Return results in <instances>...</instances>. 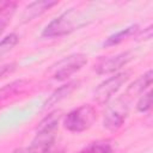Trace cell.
<instances>
[{
  "label": "cell",
  "instance_id": "6da1fadb",
  "mask_svg": "<svg viewBox=\"0 0 153 153\" xmlns=\"http://www.w3.org/2000/svg\"><path fill=\"white\" fill-rule=\"evenodd\" d=\"M96 121V111L91 105H81L68 112L63 120V126L72 133H81L88 129Z\"/></svg>",
  "mask_w": 153,
  "mask_h": 153
},
{
  "label": "cell",
  "instance_id": "7a4b0ae2",
  "mask_svg": "<svg viewBox=\"0 0 153 153\" xmlns=\"http://www.w3.org/2000/svg\"><path fill=\"white\" fill-rule=\"evenodd\" d=\"M78 16L74 10H69L59 17H56L54 20H51L45 29L42 32V36L45 38H53V37H60L63 35H67L72 32L78 25Z\"/></svg>",
  "mask_w": 153,
  "mask_h": 153
},
{
  "label": "cell",
  "instance_id": "3957f363",
  "mask_svg": "<svg viewBox=\"0 0 153 153\" xmlns=\"http://www.w3.org/2000/svg\"><path fill=\"white\" fill-rule=\"evenodd\" d=\"M87 63V56L85 54L78 53L72 54L69 56H66L60 62H57L56 67L54 68V78L56 80H67L71 75H73L75 72L81 69Z\"/></svg>",
  "mask_w": 153,
  "mask_h": 153
},
{
  "label": "cell",
  "instance_id": "277c9868",
  "mask_svg": "<svg viewBox=\"0 0 153 153\" xmlns=\"http://www.w3.org/2000/svg\"><path fill=\"white\" fill-rule=\"evenodd\" d=\"M128 78H129V74L127 72L118 73V74L106 79L102 84H99L98 87L94 90V93H93L94 100L99 104L106 103L112 97V94L116 93L121 88V86L128 80Z\"/></svg>",
  "mask_w": 153,
  "mask_h": 153
},
{
  "label": "cell",
  "instance_id": "5b68a950",
  "mask_svg": "<svg viewBox=\"0 0 153 153\" xmlns=\"http://www.w3.org/2000/svg\"><path fill=\"white\" fill-rule=\"evenodd\" d=\"M128 115V105L123 99H118L114 105H111L104 117V127L111 131L117 130L124 122Z\"/></svg>",
  "mask_w": 153,
  "mask_h": 153
},
{
  "label": "cell",
  "instance_id": "8992f818",
  "mask_svg": "<svg viewBox=\"0 0 153 153\" xmlns=\"http://www.w3.org/2000/svg\"><path fill=\"white\" fill-rule=\"evenodd\" d=\"M130 60H131V53L129 51L121 53L114 56L102 57L94 65V71L98 74H109V73L118 71L121 67L127 65Z\"/></svg>",
  "mask_w": 153,
  "mask_h": 153
},
{
  "label": "cell",
  "instance_id": "52a82bcc",
  "mask_svg": "<svg viewBox=\"0 0 153 153\" xmlns=\"http://www.w3.org/2000/svg\"><path fill=\"white\" fill-rule=\"evenodd\" d=\"M76 86H78V81H75V80L68 81L67 84L62 85L61 87H59L57 90H55V91L49 96V98L44 102L43 108H44V109H49V108L56 105V104L60 103L62 99L67 98V97L75 90Z\"/></svg>",
  "mask_w": 153,
  "mask_h": 153
},
{
  "label": "cell",
  "instance_id": "ba28073f",
  "mask_svg": "<svg viewBox=\"0 0 153 153\" xmlns=\"http://www.w3.org/2000/svg\"><path fill=\"white\" fill-rule=\"evenodd\" d=\"M57 4V1H50V0H43V1H35L29 4L25 7V11L23 13V19L24 22H29L38 16H41L42 13H44L45 11L50 10L53 6H55Z\"/></svg>",
  "mask_w": 153,
  "mask_h": 153
},
{
  "label": "cell",
  "instance_id": "9c48e42d",
  "mask_svg": "<svg viewBox=\"0 0 153 153\" xmlns=\"http://www.w3.org/2000/svg\"><path fill=\"white\" fill-rule=\"evenodd\" d=\"M61 118V111H53L50 112L47 117H44L39 123L38 127L36 129V131H50V133H55V130L57 129L59 122Z\"/></svg>",
  "mask_w": 153,
  "mask_h": 153
},
{
  "label": "cell",
  "instance_id": "30bf717a",
  "mask_svg": "<svg viewBox=\"0 0 153 153\" xmlns=\"http://www.w3.org/2000/svg\"><path fill=\"white\" fill-rule=\"evenodd\" d=\"M152 84V71H147L139 80H136L129 88H128V94H139V93H142L146 88H148Z\"/></svg>",
  "mask_w": 153,
  "mask_h": 153
},
{
  "label": "cell",
  "instance_id": "8fae6325",
  "mask_svg": "<svg viewBox=\"0 0 153 153\" xmlns=\"http://www.w3.org/2000/svg\"><path fill=\"white\" fill-rule=\"evenodd\" d=\"M14 10H16L14 2H4L2 6L0 7V33L5 30V27L10 23L14 13Z\"/></svg>",
  "mask_w": 153,
  "mask_h": 153
},
{
  "label": "cell",
  "instance_id": "7c38bea8",
  "mask_svg": "<svg viewBox=\"0 0 153 153\" xmlns=\"http://www.w3.org/2000/svg\"><path fill=\"white\" fill-rule=\"evenodd\" d=\"M136 30H137V25H131V26H129V27H127V29H123L122 31H120V32H117V33L110 36L109 38H106V41L104 42V45H105V47H110V45L118 44L120 42H122V41L126 39L127 37L131 36Z\"/></svg>",
  "mask_w": 153,
  "mask_h": 153
},
{
  "label": "cell",
  "instance_id": "4fadbf2b",
  "mask_svg": "<svg viewBox=\"0 0 153 153\" xmlns=\"http://www.w3.org/2000/svg\"><path fill=\"white\" fill-rule=\"evenodd\" d=\"M112 147L108 141H96L82 148L79 153H111Z\"/></svg>",
  "mask_w": 153,
  "mask_h": 153
},
{
  "label": "cell",
  "instance_id": "5bb4252c",
  "mask_svg": "<svg viewBox=\"0 0 153 153\" xmlns=\"http://www.w3.org/2000/svg\"><path fill=\"white\" fill-rule=\"evenodd\" d=\"M18 41H19V37L16 33H10L6 37H4L0 41V57L6 55L7 53H10L17 45Z\"/></svg>",
  "mask_w": 153,
  "mask_h": 153
},
{
  "label": "cell",
  "instance_id": "9a60e30c",
  "mask_svg": "<svg viewBox=\"0 0 153 153\" xmlns=\"http://www.w3.org/2000/svg\"><path fill=\"white\" fill-rule=\"evenodd\" d=\"M151 105H152V92L147 91L146 93L142 94V97L137 102V110L141 112L148 111L151 109Z\"/></svg>",
  "mask_w": 153,
  "mask_h": 153
},
{
  "label": "cell",
  "instance_id": "2e32d148",
  "mask_svg": "<svg viewBox=\"0 0 153 153\" xmlns=\"http://www.w3.org/2000/svg\"><path fill=\"white\" fill-rule=\"evenodd\" d=\"M13 66L14 65H4V66H1L0 67V79L5 75V74H7V73H10L12 69H13Z\"/></svg>",
  "mask_w": 153,
  "mask_h": 153
},
{
  "label": "cell",
  "instance_id": "e0dca14e",
  "mask_svg": "<svg viewBox=\"0 0 153 153\" xmlns=\"http://www.w3.org/2000/svg\"><path fill=\"white\" fill-rule=\"evenodd\" d=\"M13 153H31V151H30L29 147H27V148H18V149H16Z\"/></svg>",
  "mask_w": 153,
  "mask_h": 153
}]
</instances>
